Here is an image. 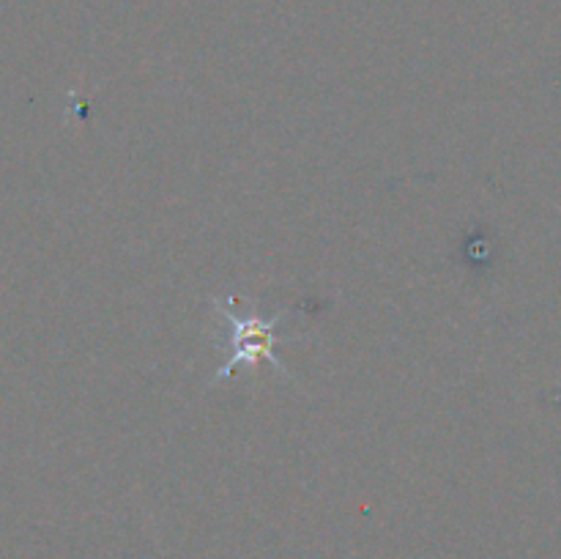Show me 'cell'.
Instances as JSON below:
<instances>
[{"label": "cell", "mask_w": 561, "mask_h": 559, "mask_svg": "<svg viewBox=\"0 0 561 559\" xmlns=\"http://www.w3.org/2000/svg\"><path fill=\"white\" fill-rule=\"evenodd\" d=\"M214 307H217L230 323V360L225 362V367H219V370L214 373V384L233 376V373L239 370V365H257V362H272L274 370L288 376L283 360L277 356V329L279 323H283V318L288 316V310L274 312L272 318H261L244 316V312H239L225 299L214 301Z\"/></svg>", "instance_id": "6da1fadb"}]
</instances>
